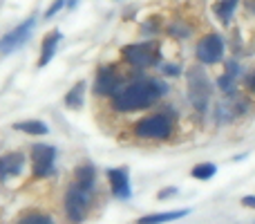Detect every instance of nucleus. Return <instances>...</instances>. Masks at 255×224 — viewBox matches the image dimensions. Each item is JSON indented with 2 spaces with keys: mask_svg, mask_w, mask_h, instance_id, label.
Wrapping results in <instances>:
<instances>
[{
  "mask_svg": "<svg viewBox=\"0 0 255 224\" xmlns=\"http://www.w3.org/2000/svg\"><path fill=\"white\" fill-rule=\"evenodd\" d=\"M168 92V85L157 79H139L134 83L121 85L117 94H112L110 103L117 112H136L154 106L163 94Z\"/></svg>",
  "mask_w": 255,
  "mask_h": 224,
  "instance_id": "obj_1",
  "label": "nucleus"
},
{
  "mask_svg": "<svg viewBox=\"0 0 255 224\" xmlns=\"http://www.w3.org/2000/svg\"><path fill=\"white\" fill-rule=\"evenodd\" d=\"M134 137L139 139H148V141H166L172 137L175 132V121H172L170 114L166 112H157L150 114V117H143L134 123L132 128Z\"/></svg>",
  "mask_w": 255,
  "mask_h": 224,
  "instance_id": "obj_2",
  "label": "nucleus"
},
{
  "mask_svg": "<svg viewBox=\"0 0 255 224\" xmlns=\"http://www.w3.org/2000/svg\"><path fill=\"white\" fill-rule=\"evenodd\" d=\"M90 204H92V191L79 186L76 182H72L67 186L65 193V216L72 224H81L88 218Z\"/></svg>",
  "mask_w": 255,
  "mask_h": 224,
  "instance_id": "obj_3",
  "label": "nucleus"
},
{
  "mask_svg": "<svg viewBox=\"0 0 255 224\" xmlns=\"http://www.w3.org/2000/svg\"><path fill=\"white\" fill-rule=\"evenodd\" d=\"M121 56L132 67H150L159 63L161 45L154 43V40H148V43H130L121 49Z\"/></svg>",
  "mask_w": 255,
  "mask_h": 224,
  "instance_id": "obj_4",
  "label": "nucleus"
},
{
  "mask_svg": "<svg viewBox=\"0 0 255 224\" xmlns=\"http://www.w3.org/2000/svg\"><path fill=\"white\" fill-rule=\"evenodd\" d=\"M188 97L195 110L206 112L208 101H211V81H208L202 63L197 67H190L188 70Z\"/></svg>",
  "mask_w": 255,
  "mask_h": 224,
  "instance_id": "obj_5",
  "label": "nucleus"
},
{
  "mask_svg": "<svg viewBox=\"0 0 255 224\" xmlns=\"http://www.w3.org/2000/svg\"><path fill=\"white\" fill-rule=\"evenodd\" d=\"M224 52H226V43L217 31L204 34L202 38L197 40V45H195V56H197V61L202 63L204 67L217 65V63L224 58Z\"/></svg>",
  "mask_w": 255,
  "mask_h": 224,
  "instance_id": "obj_6",
  "label": "nucleus"
},
{
  "mask_svg": "<svg viewBox=\"0 0 255 224\" xmlns=\"http://www.w3.org/2000/svg\"><path fill=\"white\" fill-rule=\"evenodd\" d=\"M34 27H36V16H29L25 22H20L16 29H11L9 34H4L2 38H0V54L4 56V54H13L16 49H20L22 45L31 38Z\"/></svg>",
  "mask_w": 255,
  "mask_h": 224,
  "instance_id": "obj_7",
  "label": "nucleus"
},
{
  "mask_svg": "<svg viewBox=\"0 0 255 224\" xmlns=\"http://www.w3.org/2000/svg\"><path fill=\"white\" fill-rule=\"evenodd\" d=\"M54 164H56V148L54 146L36 144L31 148V171H34V177L54 175Z\"/></svg>",
  "mask_w": 255,
  "mask_h": 224,
  "instance_id": "obj_8",
  "label": "nucleus"
},
{
  "mask_svg": "<svg viewBox=\"0 0 255 224\" xmlns=\"http://www.w3.org/2000/svg\"><path fill=\"white\" fill-rule=\"evenodd\" d=\"M124 85V76L115 65H103L97 72V81H94V94L97 97H112L117 94Z\"/></svg>",
  "mask_w": 255,
  "mask_h": 224,
  "instance_id": "obj_9",
  "label": "nucleus"
},
{
  "mask_svg": "<svg viewBox=\"0 0 255 224\" xmlns=\"http://www.w3.org/2000/svg\"><path fill=\"white\" fill-rule=\"evenodd\" d=\"M108 182H110V189L115 198L130 200L132 189H130V173H128V168H110L108 171Z\"/></svg>",
  "mask_w": 255,
  "mask_h": 224,
  "instance_id": "obj_10",
  "label": "nucleus"
},
{
  "mask_svg": "<svg viewBox=\"0 0 255 224\" xmlns=\"http://www.w3.org/2000/svg\"><path fill=\"white\" fill-rule=\"evenodd\" d=\"M61 40H63V34H61L58 29L49 31V34L43 38V47H40V56H38V63H36V65H38V67H45V65H47V63L54 58V54H56V49H58V45H61Z\"/></svg>",
  "mask_w": 255,
  "mask_h": 224,
  "instance_id": "obj_11",
  "label": "nucleus"
},
{
  "mask_svg": "<svg viewBox=\"0 0 255 224\" xmlns=\"http://www.w3.org/2000/svg\"><path fill=\"white\" fill-rule=\"evenodd\" d=\"M25 166V155L22 153H9L4 157H0V182L7 180L11 175H18Z\"/></svg>",
  "mask_w": 255,
  "mask_h": 224,
  "instance_id": "obj_12",
  "label": "nucleus"
},
{
  "mask_svg": "<svg viewBox=\"0 0 255 224\" xmlns=\"http://www.w3.org/2000/svg\"><path fill=\"white\" fill-rule=\"evenodd\" d=\"M188 209H181V211H168V213H150V216L139 218L134 224H166L172 220H181V218L188 216Z\"/></svg>",
  "mask_w": 255,
  "mask_h": 224,
  "instance_id": "obj_13",
  "label": "nucleus"
},
{
  "mask_svg": "<svg viewBox=\"0 0 255 224\" xmlns=\"http://www.w3.org/2000/svg\"><path fill=\"white\" fill-rule=\"evenodd\" d=\"M238 4H240V0H217V2H215L213 11H215L217 20H220L224 27L231 25V20H233V16H235V9H238Z\"/></svg>",
  "mask_w": 255,
  "mask_h": 224,
  "instance_id": "obj_14",
  "label": "nucleus"
},
{
  "mask_svg": "<svg viewBox=\"0 0 255 224\" xmlns=\"http://www.w3.org/2000/svg\"><path fill=\"white\" fill-rule=\"evenodd\" d=\"M74 182L79 186H83V189L94 191V182H97V171H94V166H90V164L79 166L74 171Z\"/></svg>",
  "mask_w": 255,
  "mask_h": 224,
  "instance_id": "obj_15",
  "label": "nucleus"
},
{
  "mask_svg": "<svg viewBox=\"0 0 255 224\" xmlns=\"http://www.w3.org/2000/svg\"><path fill=\"white\" fill-rule=\"evenodd\" d=\"M83 97H85V81H79V83L65 94V106L70 108V110H79V108L83 106Z\"/></svg>",
  "mask_w": 255,
  "mask_h": 224,
  "instance_id": "obj_16",
  "label": "nucleus"
},
{
  "mask_svg": "<svg viewBox=\"0 0 255 224\" xmlns=\"http://www.w3.org/2000/svg\"><path fill=\"white\" fill-rule=\"evenodd\" d=\"M13 128H16V130H20V132H25V135H47L49 132V128L45 126L43 121H34V119H31V121H20V123H13Z\"/></svg>",
  "mask_w": 255,
  "mask_h": 224,
  "instance_id": "obj_17",
  "label": "nucleus"
},
{
  "mask_svg": "<svg viewBox=\"0 0 255 224\" xmlns=\"http://www.w3.org/2000/svg\"><path fill=\"white\" fill-rule=\"evenodd\" d=\"M193 29L195 27L190 25V22H186V20H175V22L168 25V34H170L172 38H179V40L188 38V36L193 34Z\"/></svg>",
  "mask_w": 255,
  "mask_h": 224,
  "instance_id": "obj_18",
  "label": "nucleus"
},
{
  "mask_svg": "<svg viewBox=\"0 0 255 224\" xmlns=\"http://www.w3.org/2000/svg\"><path fill=\"white\" fill-rule=\"evenodd\" d=\"M16 224H54V220L40 211H29V213H22L16 220Z\"/></svg>",
  "mask_w": 255,
  "mask_h": 224,
  "instance_id": "obj_19",
  "label": "nucleus"
},
{
  "mask_svg": "<svg viewBox=\"0 0 255 224\" xmlns=\"http://www.w3.org/2000/svg\"><path fill=\"white\" fill-rule=\"evenodd\" d=\"M215 173H217L215 164H197V166H193L190 175L195 180H211V177H215Z\"/></svg>",
  "mask_w": 255,
  "mask_h": 224,
  "instance_id": "obj_20",
  "label": "nucleus"
},
{
  "mask_svg": "<svg viewBox=\"0 0 255 224\" xmlns=\"http://www.w3.org/2000/svg\"><path fill=\"white\" fill-rule=\"evenodd\" d=\"M220 88L224 94H233L235 92V74H231V72H226V74H222L220 79Z\"/></svg>",
  "mask_w": 255,
  "mask_h": 224,
  "instance_id": "obj_21",
  "label": "nucleus"
},
{
  "mask_svg": "<svg viewBox=\"0 0 255 224\" xmlns=\"http://www.w3.org/2000/svg\"><path fill=\"white\" fill-rule=\"evenodd\" d=\"M159 25H161V20H159V18H150V20H145L143 22V34H157Z\"/></svg>",
  "mask_w": 255,
  "mask_h": 224,
  "instance_id": "obj_22",
  "label": "nucleus"
},
{
  "mask_svg": "<svg viewBox=\"0 0 255 224\" xmlns=\"http://www.w3.org/2000/svg\"><path fill=\"white\" fill-rule=\"evenodd\" d=\"M65 2H67V0H54V2H52V7H49L47 11H45V18H54L58 11H61L63 7H65Z\"/></svg>",
  "mask_w": 255,
  "mask_h": 224,
  "instance_id": "obj_23",
  "label": "nucleus"
},
{
  "mask_svg": "<svg viewBox=\"0 0 255 224\" xmlns=\"http://www.w3.org/2000/svg\"><path fill=\"white\" fill-rule=\"evenodd\" d=\"M177 193H179V191H177V186H168V189L161 191L157 198H159V200H168V198H172V195H177Z\"/></svg>",
  "mask_w": 255,
  "mask_h": 224,
  "instance_id": "obj_24",
  "label": "nucleus"
},
{
  "mask_svg": "<svg viewBox=\"0 0 255 224\" xmlns=\"http://www.w3.org/2000/svg\"><path fill=\"white\" fill-rule=\"evenodd\" d=\"M244 11L249 16H255V0H244Z\"/></svg>",
  "mask_w": 255,
  "mask_h": 224,
  "instance_id": "obj_25",
  "label": "nucleus"
},
{
  "mask_svg": "<svg viewBox=\"0 0 255 224\" xmlns=\"http://www.w3.org/2000/svg\"><path fill=\"white\" fill-rule=\"evenodd\" d=\"M242 207L255 209V195H244V198H242Z\"/></svg>",
  "mask_w": 255,
  "mask_h": 224,
  "instance_id": "obj_26",
  "label": "nucleus"
},
{
  "mask_svg": "<svg viewBox=\"0 0 255 224\" xmlns=\"http://www.w3.org/2000/svg\"><path fill=\"white\" fill-rule=\"evenodd\" d=\"M163 72H166V74H170V76H177V74H179V67H177V65H166V67H163Z\"/></svg>",
  "mask_w": 255,
  "mask_h": 224,
  "instance_id": "obj_27",
  "label": "nucleus"
},
{
  "mask_svg": "<svg viewBox=\"0 0 255 224\" xmlns=\"http://www.w3.org/2000/svg\"><path fill=\"white\" fill-rule=\"evenodd\" d=\"M247 81H249V88H251L253 92H255V70L251 72V74H249V79H247Z\"/></svg>",
  "mask_w": 255,
  "mask_h": 224,
  "instance_id": "obj_28",
  "label": "nucleus"
},
{
  "mask_svg": "<svg viewBox=\"0 0 255 224\" xmlns=\"http://www.w3.org/2000/svg\"><path fill=\"white\" fill-rule=\"evenodd\" d=\"M76 2H79V0H70V2H67V7L72 9V7H74V4H76Z\"/></svg>",
  "mask_w": 255,
  "mask_h": 224,
  "instance_id": "obj_29",
  "label": "nucleus"
}]
</instances>
